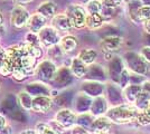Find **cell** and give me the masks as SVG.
Segmentation results:
<instances>
[{"instance_id":"obj_5","label":"cell","mask_w":150,"mask_h":134,"mask_svg":"<svg viewBox=\"0 0 150 134\" xmlns=\"http://www.w3.org/2000/svg\"><path fill=\"white\" fill-rule=\"evenodd\" d=\"M38 37H39L42 46L47 47V48L53 47L55 45H59V41L62 39L59 36V32L56 29H54L52 26L50 27L46 26L44 29H42L38 32Z\"/></svg>"},{"instance_id":"obj_6","label":"cell","mask_w":150,"mask_h":134,"mask_svg":"<svg viewBox=\"0 0 150 134\" xmlns=\"http://www.w3.org/2000/svg\"><path fill=\"white\" fill-rule=\"evenodd\" d=\"M30 13L24 6H17L13 8L10 16V22L16 28L25 27L28 24V20L30 18Z\"/></svg>"},{"instance_id":"obj_38","label":"cell","mask_w":150,"mask_h":134,"mask_svg":"<svg viewBox=\"0 0 150 134\" xmlns=\"http://www.w3.org/2000/svg\"><path fill=\"white\" fill-rule=\"evenodd\" d=\"M16 4H18L19 6H21V5H26V4H29L31 1H34V0H13Z\"/></svg>"},{"instance_id":"obj_32","label":"cell","mask_w":150,"mask_h":134,"mask_svg":"<svg viewBox=\"0 0 150 134\" xmlns=\"http://www.w3.org/2000/svg\"><path fill=\"white\" fill-rule=\"evenodd\" d=\"M123 2H125L123 0H102V5H103V7L112 8V9L119 8Z\"/></svg>"},{"instance_id":"obj_2","label":"cell","mask_w":150,"mask_h":134,"mask_svg":"<svg viewBox=\"0 0 150 134\" xmlns=\"http://www.w3.org/2000/svg\"><path fill=\"white\" fill-rule=\"evenodd\" d=\"M125 59L128 68L136 73L138 75H146L148 73V63L141 57L140 54H137L134 51H128L125 53Z\"/></svg>"},{"instance_id":"obj_8","label":"cell","mask_w":150,"mask_h":134,"mask_svg":"<svg viewBox=\"0 0 150 134\" xmlns=\"http://www.w3.org/2000/svg\"><path fill=\"white\" fill-rule=\"evenodd\" d=\"M52 27L56 29L58 32H69L73 27L66 13H57L55 17L52 18Z\"/></svg>"},{"instance_id":"obj_11","label":"cell","mask_w":150,"mask_h":134,"mask_svg":"<svg viewBox=\"0 0 150 134\" xmlns=\"http://www.w3.org/2000/svg\"><path fill=\"white\" fill-rule=\"evenodd\" d=\"M53 101L48 96H36L33 100V109L38 113H46L52 107Z\"/></svg>"},{"instance_id":"obj_20","label":"cell","mask_w":150,"mask_h":134,"mask_svg":"<svg viewBox=\"0 0 150 134\" xmlns=\"http://www.w3.org/2000/svg\"><path fill=\"white\" fill-rule=\"evenodd\" d=\"M142 91V86L139 84H129L128 86L125 87V97L129 101V102H136L138 95L141 93Z\"/></svg>"},{"instance_id":"obj_7","label":"cell","mask_w":150,"mask_h":134,"mask_svg":"<svg viewBox=\"0 0 150 134\" xmlns=\"http://www.w3.org/2000/svg\"><path fill=\"white\" fill-rule=\"evenodd\" d=\"M100 46L105 54L112 55L113 53H117L121 49L123 46V38L118 36H109L101 40Z\"/></svg>"},{"instance_id":"obj_28","label":"cell","mask_w":150,"mask_h":134,"mask_svg":"<svg viewBox=\"0 0 150 134\" xmlns=\"http://www.w3.org/2000/svg\"><path fill=\"white\" fill-rule=\"evenodd\" d=\"M138 123L141 125H148L150 124V105L144 111H140V114L138 117Z\"/></svg>"},{"instance_id":"obj_24","label":"cell","mask_w":150,"mask_h":134,"mask_svg":"<svg viewBox=\"0 0 150 134\" xmlns=\"http://www.w3.org/2000/svg\"><path fill=\"white\" fill-rule=\"evenodd\" d=\"M150 20V7L146 5H140L137 10V22H144Z\"/></svg>"},{"instance_id":"obj_33","label":"cell","mask_w":150,"mask_h":134,"mask_svg":"<svg viewBox=\"0 0 150 134\" xmlns=\"http://www.w3.org/2000/svg\"><path fill=\"white\" fill-rule=\"evenodd\" d=\"M139 54L141 55V57L144 58L148 64H150V46H144V47H142Z\"/></svg>"},{"instance_id":"obj_10","label":"cell","mask_w":150,"mask_h":134,"mask_svg":"<svg viewBox=\"0 0 150 134\" xmlns=\"http://www.w3.org/2000/svg\"><path fill=\"white\" fill-rule=\"evenodd\" d=\"M46 21H47V19L45 18L44 16H42L40 13H35L31 15L29 20H28L27 28L30 32L38 34L42 29H44L46 27Z\"/></svg>"},{"instance_id":"obj_41","label":"cell","mask_w":150,"mask_h":134,"mask_svg":"<svg viewBox=\"0 0 150 134\" xmlns=\"http://www.w3.org/2000/svg\"><path fill=\"white\" fill-rule=\"evenodd\" d=\"M140 2H141L142 5H146V6L150 7V0H140Z\"/></svg>"},{"instance_id":"obj_17","label":"cell","mask_w":150,"mask_h":134,"mask_svg":"<svg viewBox=\"0 0 150 134\" xmlns=\"http://www.w3.org/2000/svg\"><path fill=\"white\" fill-rule=\"evenodd\" d=\"M111 123L112 122L110 121L109 117H106V116H99V117H96L94 120L91 126L94 128V131L96 133H106L110 130V128H111Z\"/></svg>"},{"instance_id":"obj_4","label":"cell","mask_w":150,"mask_h":134,"mask_svg":"<svg viewBox=\"0 0 150 134\" xmlns=\"http://www.w3.org/2000/svg\"><path fill=\"white\" fill-rule=\"evenodd\" d=\"M56 72H57L56 65L54 64V62L50 60V59H45V60L40 62L35 67V74H36V76L40 81H43V82L53 81L54 77H55Z\"/></svg>"},{"instance_id":"obj_16","label":"cell","mask_w":150,"mask_h":134,"mask_svg":"<svg viewBox=\"0 0 150 134\" xmlns=\"http://www.w3.org/2000/svg\"><path fill=\"white\" fill-rule=\"evenodd\" d=\"M26 92L29 93L30 95H35V96H48V94H50V88L43 83L36 82V83L28 84L26 86Z\"/></svg>"},{"instance_id":"obj_13","label":"cell","mask_w":150,"mask_h":134,"mask_svg":"<svg viewBox=\"0 0 150 134\" xmlns=\"http://www.w3.org/2000/svg\"><path fill=\"white\" fill-rule=\"evenodd\" d=\"M72 77L73 74L69 68L67 67H61L59 69H57L55 77H54V82L58 85V86H65L72 82Z\"/></svg>"},{"instance_id":"obj_18","label":"cell","mask_w":150,"mask_h":134,"mask_svg":"<svg viewBox=\"0 0 150 134\" xmlns=\"http://www.w3.org/2000/svg\"><path fill=\"white\" fill-rule=\"evenodd\" d=\"M77 58H80L84 64L93 65L98 58V51L93 48H84L81 49L77 54Z\"/></svg>"},{"instance_id":"obj_14","label":"cell","mask_w":150,"mask_h":134,"mask_svg":"<svg viewBox=\"0 0 150 134\" xmlns=\"http://www.w3.org/2000/svg\"><path fill=\"white\" fill-rule=\"evenodd\" d=\"M79 46V41L77 38L73 36V35H66L62 37L61 41H59V47L62 48L64 54H69L72 51H74Z\"/></svg>"},{"instance_id":"obj_26","label":"cell","mask_w":150,"mask_h":134,"mask_svg":"<svg viewBox=\"0 0 150 134\" xmlns=\"http://www.w3.org/2000/svg\"><path fill=\"white\" fill-rule=\"evenodd\" d=\"M18 100H19V104H20L21 107H24L26 109H33V98H31V95L29 93H27L26 91L19 93Z\"/></svg>"},{"instance_id":"obj_1","label":"cell","mask_w":150,"mask_h":134,"mask_svg":"<svg viewBox=\"0 0 150 134\" xmlns=\"http://www.w3.org/2000/svg\"><path fill=\"white\" fill-rule=\"evenodd\" d=\"M140 114V111L131 104H122L113 106L106 112V117L110 121L118 124H127L131 122H137Z\"/></svg>"},{"instance_id":"obj_27","label":"cell","mask_w":150,"mask_h":134,"mask_svg":"<svg viewBox=\"0 0 150 134\" xmlns=\"http://www.w3.org/2000/svg\"><path fill=\"white\" fill-rule=\"evenodd\" d=\"M103 9V5L99 0H92L88 4H86L85 10L88 13H101Z\"/></svg>"},{"instance_id":"obj_12","label":"cell","mask_w":150,"mask_h":134,"mask_svg":"<svg viewBox=\"0 0 150 134\" xmlns=\"http://www.w3.org/2000/svg\"><path fill=\"white\" fill-rule=\"evenodd\" d=\"M71 72L76 78H82V77L86 76L88 72V66L86 64H84L80 58L75 57L72 59L71 63Z\"/></svg>"},{"instance_id":"obj_39","label":"cell","mask_w":150,"mask_h":134,"mask_svg":"<svg viewBox=\"0 0 150 134\" xmlns=\"http://www.w3.org/2000/svg\"><path fill=\"white\" fill-rule=\"evenodd\" d=\"M0 134H11L10 128H9V126H5V128L0 131Z\"/></svg>"},{"instance_id":"obj_22","label":"cell","mask_w":150,"mask_h":134,"mask_svg":"<svg viewBox=\"0 0 150 134\" xmlns=\"http://www.w3.org/2000/svg\"><path fill=\"white\" fill-rule=\"evenodd\" d=\"M1 107L7 114H10V116H13V111H15L17 114H20V112H18V109H17V101L11 95L7 96L6 98L2 101Z\"/></svg>"},{"instance_id":"obj_3","label":"cell","mask_w":150,"mask_h":134,"mask_svg":"<svg viewBox=\"0 0 150 134\" xmlns=\"http://www.w3.org/2000/svg\"><path fill=\"white\" fill-rule=\"evenodd\" d=\"M65 13L69 17L73 28L81 29L83 27H85L88 13L84 7L80 6V5H71L67 7Z\"/></svg>"},{"instance_id":"obj_45","label":"cell","mask_w":150,"mask_h":134,"mask_svg":"<svg viewBox=\"0 0 150 134\" xmlns=\"http://www.w3.org/2000/svg\"><path fill=\"white\" fill-rule=\"evenodd\" d=\"M95 134H109V133H108V132H106V133H95Z\"/></svg>"},{"instance_id":"obj_9","label":"cell","mask_w":150,"mask_h":134,"mask_svg":"<svg viewBox=\"0 0 150 134\" xmlns=\"http://www.w3.org/2000/svg\"><path fill=\"white\" fill-rule=\"evenodd\" d=\"M55 120H56V122L62 128H69L73 124H75V122H77V117H76V115L72 111L64 109H61L57 113L56 116H55Z\"/></svg>"},{"instance_id":"obj_34","label":"cell","mask_w":150,"mask_h":134,"mask_svg":"<svg viewBox=\"0 0 150 134\" xmlns=\"http://www.w3.org/2000/svg\"><path fill=\"white\" fill-rule=\"evenodd\" d=\"M5 59H6V51L0 48V69L2 68V66L5 64Z\"/></svg>"},{"instance_id":"obj_31","label":"cell","mask_w":150,"mask_h":134,"mask_svg":"<svg viewBox=\"0 0 150 134\" xmlns=\"http://www.w3.org/2000/svg\"><path fill=\"white\" fill-rule=\"evenodd\" d=\"M36 128H37L38 134H57L50 126H48L47 124H44V123L38 124L37 126H36Z\"/></svg>"},{"instance_id":"obj_30","label":"cell","mask_w":150,"mask_h":134,"mask_svg":"<svg viewBox=\"0 0 150 134\" xmlns=\"http://www.w3.org/2000/svg\"><path fill=\"white\" fill-rule=\"evenodd\" d=\"M48 57L52 58V59H56V58H61L64 54V51H62V48L59 47V45H55L53 47H50L48 48Z\"/></svg>"},{"instance_id":"obj_21","label":"cell","mask_w":150,"mask_h":134,"mask_svg":"<svg viewBox=\"0 0 150 134\" xmlns=\"http://www.w3.org/2000/svg\"><path fill=\"white\" fill-rule=\"evenodd\" d=\"M106 111V101L104 97L98 96L91 105V112L93 115H101Z\"/></svg>"},{"instance_id":"obj_42","label":"cell","mask_w":150,"mask_h":134,"mask_svg":"<svg viewBox=\"0 0 150 134\" xmlns=\"http://www.w3.org/2000/svg\"><path fill=\"white\" fill-rule=\"evenodd\" d=\"M2 24H4V16H2V13H0V27L2 26Z\"/></svg>"},{"instance_id":"obj_37","label":"cell","mask_w":150,"mask_h":134,"mask_svg":"<svg viewBox=\"0 0 150 134\" xmlns=\"http://www.w3.org/2000/svg\"><path fill=\"white\" fill-rule=\"evenodd\" d=\"M5 126H6V120H5V117L2 115L0 114V131L5 128Z\"/></svg>"},{"instance_id":"obj_43","label":"cell","mask_w":150,"mask_h":134,"mask_svg":"<svg viewBox=\"0 0 150 134\" xmlns=\"http://www.w3.org/2000/svg\"><path fill=\"white\" fill-rule=\"evenodd\" d=\"M80 1H81V2H83V4H85V5H86V4H88V2H90V1H92V0H80Z\"/></svg>"},{"instance_id":"obj_35","label":"cell","mask_w":150,"mask_h":134,"mask_svg":"<svg viewBox=\"0 0 150 134\" xmlns=\"http://www.w3.org/2000/svg\"><path fill=\"white\" fill-rule=\"evenodd\" d=\"M72 134H88V131L82 126H77L72 131Z\"/></svg>"},{"instance_id":"obj_44","label":"cell","mask_w":150,"mask_h":134,"mask_svg":"<svg viewBox=\"0 0 150 134\" xmlns=\"http://www.w3.org/2000/svg\"><path fill=\"white\" fill-rule=\"evenodd\" d=\"M125 2H128V4H130V2H132V1H134V0H123Z\"/></svg>"},{"instance_id":"obj_19","label":"cell","mask_w":150,"mask_h":134,"mask_svg":"<svg viewBox=\"0 0 150 134\" xmlns=\"http://www.w3.org/2000/svg\"><path fill=\"white\" fill-rule=\"evenodd\" d=\"M104 24V18L101 13H88L86 17V24L85 27H88L91 30H96L101 28Z\"/></svg>"},{"instance_id":"obj_23","label":"cell","mask_w":150,"mask_h":134,"mask_svg":"<svg viewBox=\"0 0 150 134\" xmlns=\"http://www.w3.org/2000/svg\"><path fill=\"white\" fill-rule=\"evenodd\" d=\"M83 91L92 96H99L101 94V92L103 91V86L99 83L95 82H88V83L83 84Z\"/></svg>"},{"instance_id":"obj_25","label":"cell","mask_w":150,"mask_h":134,"mask_svg":"<svg viewBox=\"0 0 150 134\" xmlns=\"http://www.w3.org/2000/svg\"><path fill=\"white\" fill-rule=\"evenodd\" d=\"M91 105H92V102L88 100V97L85 94H82L77 97L76 100V109L80 111V112H85L86 109L90 107L91 109Z\"/></svg>"},{"instance_id":"obj_15","label":"cell","mask_w":150,"mask_h":134,"mask_svg":"<svg viewBox=\"0 0 150 134\" xmlns=\"http://www.w3.org/2000/svg\"><path fill=\"white\" fill-rule=\"evenodd\" d=\"M57 7L53 1H44L42 5L37 8V13L44 16L46 19H52L56 16Z\"/></svg>"},{"instance_id":"obj_29","label":"cell","mask_w":150,"mask_h":134,"mask_svg":"<svg viewBox=\"0 0 150 134\" xmlns=\"http://www.w3.org/2000/svg\"><path fill=\"white\" fill-rule=\"evenodd\" d=\"M25 40V44L27 45H30V46H42L39 37H38V34H35V32H28L26 35Z\"/></svg>"},{"instance_id":"obj_40","label":"cell","mask_w":150,"mask_h":134,"mask_svg":"<svg viewBox=\"0 0 150 134\" xmlns=\"http://www.w3.org/2000/svg\"><path fill=\"white\" fill-rule=\"evenodd\" d=\"M19 134H37V132L34 131V130H26V131H24V132H21V133Z\"/></svg>"},{"instance_id":"obj_36","label":"cell","mask_w":150,"mask_h":134,"mask_svg":"<svg viewBox=\"0 0 150 134\" xmlns=\"http://www.w3.org/2000/svg\"><path fill=\"white\" fill-rule=\"evenodd\" d=\"M142 27H144V32H147V34H150V20L144 21L142 22Z\"/></svg>"}]
</instances>
